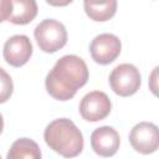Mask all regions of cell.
<instances>
[{
	"instance_id": "12",
	"label": "cell",
	"mask_w": 159,
	"mask_h": 159,
	"mask_svg": "<svg viewBox=\"0 0 159 159\" xmlns=\"http://www.w3.org/2000/svg\"><path fill=\"white\" fill-rule=\"evenodd\" d=\"M7 159H21V158H30V159H40L41 150L36 142L29 138H20L12 143L10 150L6 155Z\"/></svg>"
},
{
	"instance_id": "17",
	"label": "cell",
	"mask_w": 159,
	"mask_h": 159,
	"mask_svg": "<svg viewBox=\"0 0 159 159\" xmlns=\"http://www.w3.org/2000/svg\"><path fill=\"white\" fill-rule=\"evenodd\" d=\"M2 129H4V119H2V116L0 114V134L2 133Z\"/></svg>"
},
{
	"instance_id": "7",
	"label": "cell",
	"mask_w": 159,
	"mask_h": 159,
	"mask_svg": "<svg viewBox=\"0 0 159 159\" xmlns=\"http://www.w3.org/2000/svg\"><path fill=\"white\" fill-rule=\"evenodd\" d=\"M120 50H122V42L113 34L97 35L89 45V52L92 60L99 65L112 63L119 56Z\"/></svg>"
},
{
	"instance_id": "15",
	"label": "cell",
	"mask_w": 159,
	"mask_h": 159,
	"mask_svg": "<svg viewBox=\"0 0 159 159\" xmlns=\"http://www.w3.org/2000/svg\"><path fill=\"white\" fill-rule=\"evenodd\" d=\"M73 0H46L47 4H50L51 6H67L72 2Z\"/></svg>"
},
{
	"instance_id": "8",
	"label": "cell",
	"mask_w": 159,
	"mask_h": 159,
	"mask_svg": "<svg viewBox=\"0 0 159 159\" xmlns=\"http://www.w3.org/2000/svg\"><path fill=\"white\" fill-rule=\"evenodd\" d=\"M4 60L12 67H21L32 56V43L26 35H14L6 40L2 50Z\"/></svg>"
},
{
	"instance_id": "5",
	"label": "cell",
	"mask_w": 159,
	"mask_h": 159,
	"mask_svg": "<svg viewBox=\"0 0 159 159\" xmlns=\"http://www.w3.org/2000/svg\"><path fill=\"white\" fill-rule=\"evenodd\" d=\"M132 148L142 154H152L159 147V129L154 123L140 122L129 133Z\"/></svg>"
},
{
	"instance_id": "4",
	"label": "cell",
	"mask_w": 159,
	"mask_h": 159,
	"mask_svg": "<svg viewBox=\"0 0 159 159\" xmlns=\"http://www.w3.org/2000/svg\"><path fill=\"white\" fill-rule=\"evenodd\" d=\"M142 83L139 70L132 63H120L109 75L112 91L120 97H129L137 93Z\"/></svg>"
},
{
	"instance_id": "9",
	"label": "cell",
	"mask_w": 159,
	"mask_h": 159,
	"mask_svg": "<svg viewBox=\"0 0 159 159\" xmlns=\"http://www.w3.org/2000/svg\"><path fill=\"white\" fill-rule=\"evenodd\" d=\"M120 138L118 132L109 125L94 129L91 134V147L101 157H112L119 149Z\"/></svg>"
},
{
	"instance_id": "16",
	"label": "cell",
	"mask_w": 159,
	"mask_h": 159,
	"mask_svg": "<svg viewBox=\"0 0 159 159\" xmlns=\"http://www.w3.org/2000/svg\"><path fill=\"white\" fill-rule=\"evenodd\" d=\"M157 70H158V67H155V68H154V71H153V73H152V80H153V82H154V78H155V76H157ZM150 88H152L153 93H154V94H157V86H155V84H152V86H150Z\"/></svg>"
},
{
	"instance_id": "1",
	"label": "cell",
	"mask_w": 159,
	"mask_h": 159,
	"mask_svg": "<svg viewBox=\"0 0 159 159\" xmlns=\"http://www.w3.org/2000/svg\"><path fill=\"white\" fill-rule=\"evenodd\" d=\"M88 67L77 55H65L47 73L45 86L47 93L58 101H68L88 81Z\"/></svg>"
},
{
	"instance_id": "10",
	"label": "cell",
	"mask_w": 159,
	"mask_h": 159,
	"mask_svg": "<svg viewBox=\"0 0 159 159\" xmlns=\"http://www.w3.org/2000/svg\"><path fill=\"white\" fill-rule=\"evenodd\" d=\"M87 16L98 22L111 20L117 11V0H83Z\"/></svg>"
},
{
	"instance_id": "11",
	"label": "cell",
	"mask_w": 159,
	"mask_h": 159,
	"mask_svg": "<svg viewBox=\"0 0 159 159\" xmlns=\"http://www.w3.org/2000/svg\"><path fill=\"white\" fill-rule=\"evenodd\" d=\"M36 0H11V11L9 20L14 25L30 24L37 15Z\"/></svg>"
},
{
	"instance_id": "14",
	"label": "cell",
	"mask_w": 159,
	"mask_h": 159,
	"mask_svg": "<svg viewBox=\"0 0 159 159\" xmlns=\"http://www.w3.org/2000/svg\"><path fill=\"white\" fill-rule=\"evenodd\" d=\"M11 11V0H0V24L9 20Z\"/></svg>"
},
{
	"instance_id": "2",
	"label": "cell",
	"mask_w": 159,
	"mask_h": 159,
	"mask_svg": "<svg viewBox=\"0 0 159 159\" xmlns=\"http://www.w3.org/2000/svg\"><path fill=\"white\" fill-rule=\"evenodd\" d=\"M46 144L65 158H73L83 149V135L76 124L68 118L52 120L43 132Z\"/></svg>"
},
{
	"instance_id": "13",
	"label": "cell",
	"mask_w": 159,
	"mask_h": 159,
	"mask_svg": "<svg viewBox=\"0 0 159 159\" xmlns=\"http://www.w3.org/2000/svg\"><path fill=\"white\" fill-rule=\"evenodd\" d=\"M14 92V83L10 75L0 67V103H5L10 99Z\"/></svg>"
},
{
	"instance_id": "6",
	"label": "cell",
	"mask_w": 159,
	"mask_h": 159,
	"mask_svg": "<svg viewBox=\"0 0 159 159\" xmlns=\"http://www.w3.org/2000/svg\"><path fill=\"white\" fill-rule=\"evenodd\" d=\"M112 109L109 97L101 91L87 93L80 102V114L87 122H98L104 119Z\"/></svg>"
},
{
	"instance_id": "3",
	"label": "cell",
	"mask_w": 159,
	"mask_h": 159,
	"mask_svg": "<svg viewBox=\"0 0 159 159\" xmlns=\"http://www.w3.org/2000/svg\"><path fill=\"white\" fill-rule=\"evenodd\" d=\"M35 40L46 53H53L61 50L67 42V31L62 22L55 19L42 20L34 30Z\"/></svg>"
}]
</instances>
